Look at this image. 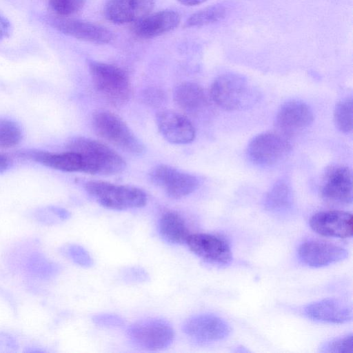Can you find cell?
Returning a JSON list of instances; mask_svg holds the SVG:
<instances>
[{
	"mask_svg": "<svg viewBox=\"0 0 353 353\" xmlns=\"http://www.w3.org/2000/svg\"><path fill=\"white\" fill-rule=\"evenodd\" d=\"M70 150L78 152L82 159V172L112 175L125 168L122 157L104 143L86 137H76L69 143Z\"/></svg>",
	"mask_w": 353,
	"mask_h": 353,
	"instance_id": "1",
	"label": "cell"
},
{
	"mask_svg": "<svg viewBox=\"0 0 353 353\" xmlns=\"http://www.w3.org/2000/svg\"><path fill=\"white\" fill-rule=\"evenodd\" d=\"M174 98L181 109L191 114L201 112L208 105V99L203 88L192 82L180 84L174 91Z\"/></svg>",
	"mask_w": 353,
	"mask_h": 353,
	"instance_id": "20",
	"label": "cell"
},
{
	"mask_svg": "<svg viewBox=\"0 0 353 353\" xmlns=\"http://www.w3.org/2000/svg\"><path fill=\"white\" fill-rule=\"evenodd\" d=\"M145 101L151 105H159L164 101L165 95L161 90L150 89L145 95Z\"/></svg>",
	"mask_w": 353,
	"mask_h": 353,
	"instance_id": "33",
	"label": "cell"
},
{
	"mask_svg": "<svg viewBox=\"0 0 353 353\" xmlns=\"http://www.w3.org/2000/svg\"><path fill=\"white\" fill-rule=\"evenodd\" d=\"M128 336L134 345L143 350L159 351L172 344L174 331L166 320L149 318L131 325Z\"/></svg>",
	"mask_w": 353,
	"mask_h": 353,
	"instance_id": "6",
	"label": "cell"
},
{
	"mask_svg": "<svg viewBox=\"0 0 353 353\" xmlns=\"http://www.w3.org/2000/svg\"><path fill=\"white\" fill-rule=\"evenodd\" d=\"M25 352H43L45 350L35 347H28L24 351Z\"/></svg>",
	"mask_w": 353,
	"mask_h": 353,
	"instance_id": "39",
	"label": "cell"
},
{
	"mask_svg": "<svg viewBox=\"0 0 353 353\" xmlns=\"http://www.w3.org/2000/svg\"><path fill=\"white\" fill-rule=\"evenodd\" d=\"M22 138L19 125L9 119L0 120V147L9 148L18 145Z\"/></svg>",
	"mask_w": 353,
	"mask_h": 353,
	"instance_id": "26",
	"label": "cell"
},
{
	"mask_svg": "<svg viewBox=\"0 0 353 353\" xmlns=\"http://www.w3.org/2000/svg\"><path fill=\"white\" fill-rule=\"evenodd\" d=\"M353 351V336L350 333L343 337L334 339L325 343L322 347L321 352L347 353Z\"/></svg>",
	"mask_w": 353,
	"mask_h": 353,
	"instance_id": "30",
	"label": "cell"
},
{
	"mask_svg": "<svg viewBox=\"0 0 353 353\" xmlns=\"http://www.w3.org/2000/svg\"><path fill=\"white\" fill-rule=\"evenodd\" d=\"M152 181L162 188L168 196L179 199L189 195L199 187L197 178L167 165H159L152 169Z\"/></svg>",
	"mask_w": 353,
	"mask_h": 353,
	"instance_id": "8",
	"label": "cell"
},
{
	"mask_svg": "<svg viewBox=\"0 0 353 353\" xmlns=\"http://www.w3.org/2000/svg\"><path fill=\"white\" fill-rule=\"evenodd\" d=\"M9 166L8 158L0 154V173L4 172Z\"/></svg>",
	"mask_w": 353,
	"mask_h": 353,
	"instance_id": "37",
	"label": "cell"
},
{
	"mask_svg": "<svg viewBox=\"0 0 353 353\" xmlns=\"http://www.w3.org/2000/svg\"><path fill=\"white\" fill-rule=\"evenodd\" d=\"M86 192L102 206L116 210L141 208L147 203L146 194L133 186L90 181L85 185Z\"/></svg>",
	"mask_w": 353,
	"mask_h": 353,
	"instance_id": "2",
	"label": "cell"
},
{
	"mask_svg": "<svg viewBox=\"0 0 353 353\" xmlns=\"http://www.w3.org/2000/svg\"><path fill=\"white\" fill-rule=\"evenodd\" d=\"M292 203L291 189L283 181L276 182L267 193L264 205L272 212H282L289 209Z\"/></svg>",
	"mask_w": 353,
	"mask_h": 353,
	"instance_id": "24",
	"label": "cell"
},
{
	"mask_svg": "<svg viewBox=\"0 0 353 353\" xmlns=\"http://www.w3.org/2000/svg\"><path fill=\"white\" fill-rule=\"evenodd\" d=\"M51 211L60 219L63 220L68 219L70 216V214L68 211L61 208H52Z\"/></svg>",
	"mask_w": 353,
	"mask_h": 353,
	"instance_id": "36",
	"label": "cell"
},
{
	"mask_svg": "<svg viewBox=\"0 0 353 353\" xmlns=\"http://www.w3.org/2000/svg\"><path fill=\"white\" fill-rule=\"evenodd\" d=\"M206 0H178V1L187 6H194L205 2Z\"/></svg>",
	"mask_w": 353,
	"mask_h": 353,
	"instance_id": "38",
	"label": "cell"
},
{
	"mask_svg": "<svg viewBox=\"0 0 353 353\" xmlns=\"http://www.w3.org/2000/svg\"><path fill=\"white\" fill-rule=\"evenodd\" d=\"M93 322L99 326L106 327H119L125 325L124 319L114 314H99L92 317Z\"/></svg>",
	"mask_w": 353,
	"mask_h": 353,
	"instance_id": "31",
	"label": "cell"
},
{
	"mask_svg": "<svg viewBox=\"0 0 353 353\" xmlns=\"http://www.w3.org/2000/svg\"><path fill=\"white\" fill-rule=\"evenodd\" d=\"M313 113L305 103L289 101L281 105L276 118L278 128L285 135L294 134L307 128L313 121Z\"/></svg>",
	"mask_w": 353,
	"mask_h": 353,
	"instance_id": "16",
	"label": "cell"
},
{
	"mask_svg": "<svg viewBox=\"0 0 353 353\" xmlns=\"http://www.w3.org/2000/svg\"><path fill=\"white\" fill-rule=\"evenodd\" d=\"M29 157L35 161L43 165L67 172H82V159L80 154L70 150L61 153H50L48 152H33Z\"/></svg>",
	"mask_w": 353,
	"mask_h": 353,
	"instance_id": "21",
	"label": "cell"
},
{
	"mask_svg": "<svg viewBox=\"0 0 353 353\" xmlns=\"http://www.w3.org/2000/svg\"><path fill=\"white\" fill-rule=\"evenodd\" d=\"M348 255L347 251L338 245L319 240L307 241L300 245L298 256L308 266L324 267L341 261Z\"/></svg>",
	"mask_w": 353,
	"mask_h": 353,
	"instance_id": "14",
	"label": "cell"
},
{
	"mask_svg": "<svg viewBox=\"0 0 353 353\" xmlns=\"http://www.w3.org/2000/svg\"><path fill=\"white\" fill-rule=\"evenodd\" d=\"M157 124L161 134L170 143L187 144L194 139V128L182 114L172 110H162L157 115Z\"/></svg>",
	"mask_w": 353,
	"mask_h": 353,
	"instance_id": "15",
	"label": "cell"
},
{
	"mask_svg": "<svg viewBox=\"0 0 353 353\" xmlns=\"http://www.w3.org/2000/svg\"><path fill=\"white\" fill-rule=\"evenodd\" d=\"M210 95L219 107L228 111L246 108L255 98V92L247 80L235 74L216 78L211 85Z\"/></svg>",
	"mask_w": 353,
	"mask_h": 353,
	"instance_id": "4",
	"label": "cell"
},
{
	"mask_svg": "<svg viewBox=\"0 0 353 353\" xmlns=\"http://www.w3.org/2000/svg\"><path fill=\"white\" fill-rule=\"evenodd\" d=\"M228 8L223 4L212 5L191 14L185 21V27H199L219 21L224 19Z\"/></svg>",
	"mask_w": 353,
	"mask_h": 353,
	"instance_id": "25",
	"label": "cell"
},
{
	"mask_svg": "<svg viewBox=\"0 0 353 353\" xmlns=\"http://www.w3.org/2000/svg\"><path fill=\"white\" fill-rule=\"evenodd\" d=\"M196 256L212 263L225 265L232 261L228 243L222 237L211 234H190L185 242Z\"/></svg>",
	"mask_w": 353,
	"mask_h": 353,
	"instance_id": "10",
	"label": "cell"
},
{
	"mask_svg": "<svg viewBox=\"0 0 353 353\" xmlns=\"http://www.w3.org/2000/svg\"><path fill=\"white\" fill-rule=\"evenodd\" d=\"M305 315L314 320L328 323H344L352 320V307L338 299H326L307 305Z\"/></svg>",
	"mask_w": 353,
	"mask_h": 353,
	"instance_id": "19",
	"label": "cell"
},
{
	"mask_svg": "<svg viewBox=\"0 0 353 353\" xmlns=\"http://www.w3.org/2000/svg\"><path fill=\"white\" fill-rule=\"evenodd\" d=\"M154 0H108L104 14L114 23L137 22L150 13Z\"/></svg>",
	"mask_w": 353,
	"mask_h": 353,
	"instance_id": "17",
	"label": "cell"
},
{
	"mask_svg": "<svg viewBox=\"0 0 353 353\" xmlns=\"http://www.w3.org/2000/svg\"><path fill=\"white\" fill-rule=\"evenodd\" d=\"M334 120L337 128L343 132L348 133L352 130V100L342 101L335 108Z\"/></svg>",
	"mask_w": 353,
	"mask_h": 353,
	"instance_id": "27",
	"label": "cell"
},
{
	"mask_svg": "<svg viewBox=\"0 0 353 353\" xmlns=\"http://www.w3.org/2000/svg\"><path fill=\"white\" fill-rule=\"evenodd\" d=\"M51 23L59 31L82 41L105 44L114 39L109 29L90 21L59 17L52 19Z\"/></svg>",
	"mask_w": 353,
	"mask_h": 353,
	"instance_id": "12",
	"label": "cell"
},
{
	"mask_svg": "<svg viewBox=\"0 0 353 353\" xmlns=\"http://www.w3.org/2000/svg\"><path fill=\"white\" fill-rule=\"evenodd\" d=\"M61 252L77 265L90 268L93 260L89 252L82 246L77 244H70L61 249Z\"/></svg>",
	"mask_w": 353,
	"mask_h": 353,
	"instance_id": "28",
	"label": "cell"
},
{
	"mask_svg": "<svg viewBox=\"0 0 353 353\" xmlns=\"http://www.w3.org/2000/svg\"><path fill=\"white\" fill-rule=\"evenodd\" d=\"M183 331L194 341L207 343L226 338L230 327L221 317L212 314H201L188 319L183 325Z\"/></svg>",
	"mask_w": 353,
	"mask_h": 353,
	"instance_id": "9",
	"label": "cell"
},
{
	"mask_svg": "<svg viewBox=\"0 0 353 353\" xmlns=\"http://www.w3.org/2000/svg\"><path fill=\"white\" fill-rule=\"evenodd\" d=\"M159 231L161 237L172 244L186 242L190 232L183 217L172 210L164 212L159 221Z\"/></svg>",
	"mask_w": 353,
	"mask_h": 353,
	"instance_id": "22",
	"label": "cell"
},
{
	"mask_svg": "<svg viewBox=\"0 0 353 353\" xmlns=\"http://www.w3.org/2000/svg\"><path fill=\"white\" fill-rule=\"evenodd\" d=\"M21 261V265L27 274L41 280H49L54 277L60 270L58 264L38 251L28 252Z\"/></svg>",
	"mask_w": 353,
	"mask_h": 353,
	"instance_id": "23",
	"label": "cell"
},
{
	"mask_svg": "<svg viewBox=\"0 0 353 353\" xmlns=\"http://www.w3.org/2000/svg\"><path fill=\"white\" fill-rule=\"evenodd\" d=\"M96 132L111 144L134 154H139L143 145L124 121L108 110H98L92 116Z\"/></svg>",
	"mask_w": 353,
	"mask_h": 353,
	"instance_id": "5",
	"label": "cell"
},
{
	"mask_svg": "<svg viewBox=\"0 0 353 353\" xmlns=\"http://www.w3.org/2000/svg\"><path fill=\"white\" fill-rule=\"evenodd\" d=\"M89 70L96 90L115 105H123L131 96L127 74L121 68L99 61H90Z\"/></svg>",
	"mask_w": 353,
	"mask_h": 353,
	"instance_id": "3",
	"label": "cell"
},
{
	"mask_svg": "<svg viewBox=\"0 0 353 353\" xmlns=\"http://www.w3.org/2000/svg\"><path fill=\"white\" fill-rule=\"evenodd\" d=\"M85 0H49L52 10L60 17H66L79 11Z\"/></svg>",
	"mask_w": 353,
	"mask_h": 353,
	"instance_id": "29",
	"label": "cell"
},
{
	"mask_svg": "<svg viewBox=\"0 0 353 353\" xmlns=\"http://www.w3.org/2000/svg\"><path fill=\"white\" fill-rule=\"evenodd\" d=\"M126 276L130 277L133 281H143L146 279V274L143 270L137 268L129 269L126 273Z\"/></svg>",
	"mask_w": 353,
	"mask_h": 353,
	"instance_id": "35",
	"label": "cell"
},
{
	"mask_svg": "<svg viewBox=\"0 0 353 353\" xmlns=\"http://www.w3.org/2000/svg\"><path fill=\"white\" fill-rule=\"evenodd\" d=\"M180 14L175 10H165L148 14L135 22L133 33L141 39H151L169 32L180 23Z\"/></svg>",
	"mask_w": 353,
	"mask_h": 353,
	"instance_id": "18",
	"label": "cell"
},
{
	"mask_svg": "<svg viewBox=\"0 0 353 353\" xmlns=\"http://www.w3.org/2000/svg\"><path fill=\"white\" fill-rule=\"evenodd\" d=\"M310 228L317 234L347 239L352 236L353 218L351 213L341 210L319 212L310 219Z\"/></svg>",
	"mask_w": 353,
	"mask_h": 353,
	"instance_id": "13",
	"label": "cell"
},
{
	"mask_svg": "<svg viewBox=\"0 0 353 353\" xmlns=\"http://www.w3.org/2000/svg\"><path fill=\"white\" fill-rule=\"evenodd\" d=\"M321 195L327 202L332 204L352 203V187L350 170L343 165L331 167L323 178Z\"/></svg>",
	"mask_w": 353,
	"mask_h": 353,
	"instance_id": "11",
	"label": "cell"
},
{
	"mask_svg": "<svg viewBox=\"0 0 353 353\" xmlns=\"http://www.w3.org/2000/svg\"><path fill=\"white\" fill-rule=\"evenodd\" d=\"M290 149L291 145L283 135L265 132L257 135L250 142L247 153L253 163L270 165L285 158Z\"/></svg>",
	"mask_w": 353,
	"mask_h": 353,
	"instance_id": "7",
	"label": "cell"
},
{
	"mask_svg": "<svg viewBox=\"0 0 353 353\" xmlns=\"http://www.w3.org/2000/svg\"><path fill=\"white\" fill-rule=\"evenodd\" d=\"M19 344L16 339L5 332H0V352L12 353L18 351Z\"/></svg>",
	"mask_w": 353,
	"mask_h": 353,
	"instance_id": "32",
	"label": "cell"
},
{
	"mask_svg": "<svg viewBox=\"0 0 353 353\" xmlns=\"http://www.w3.org/2000/svg\"><path fill=\"white\" fill-rule=\"evenodd\" d=\"M11 30V26L9 21L0 14V41L7 38Z\"/></svg>",
	"mask_w": 353,
	"mask_h": 353,
	"instance_id": "34",
	"label": "cell"
}]
</instances>
